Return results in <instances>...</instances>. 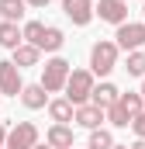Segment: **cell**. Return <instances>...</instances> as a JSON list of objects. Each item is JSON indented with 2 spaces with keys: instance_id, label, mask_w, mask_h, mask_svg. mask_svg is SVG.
I'll use <instances>...</instances> for the list:
<instances>
[{
  "instance_id": "obj_17",
  "label": "cell",
  "mask_w": 145,
  "mask_h": 149,
  "mask_svg": "<svg viewBox=\"0 0 145 149\" xmlns=\"http://www.w3.org/2000/svg\"><path fill=\"white\" fill-rule=\"evenodd\" d=\"M107 121L114 125V128H128L135 118L128 114V108H124V104H121V97H117V104H110V108H107Z\"/></svg>"
},
{
  "instance_id": "obj_25",
  "label": "cell",
  "mask_w": 145,
  "mask_h": 149,
  "mask_svg": "<svg viewBox=\"0 0 145 149\" xmlns=\"http://www.w3.org/2000/svg\"><path fill=\"white\" fill-rule=\"evenodd\" d=\"M28 7H38L41 10V7H48V0H28Z\"/></svg>"
},
{
  "instance_id": "obj_19",
  "label": "cell",
  "mask_w": 145,
  "mask_h": 149,
  "mask_svg": "<svg viewBox=\"0 0 145 149\" xmlns=\"http://www.w3.org/2000/svg\"><path fill=\"white\" fill-rule=\"evenodd\" d=\"M121 104L128 108V114H131V118H138V114L145 111V97H142V90H138V94H135V90L121 94Z\"/></svg>"
},
{
  "instance_id": "obj_14",
  "label": "cell",
  "mask_w": 145,
  "mask_h": 149,
  "mask_svg": "<svg viewBox=\"0 0 145 149\" xmlns=\"http://www.w3.org/2000/svg\"><path fill=\"white\" fill-rule=\"evenodd\" d=\"M117 97H121V90H117L114 83H100V87H93V97H90V101H93L97 108L107 111L110 104H117Z\"/></svg>"
},
{
  "instance_id": "obj_24",
  "label": "cell",
  "mask_w": 145,
  "mask_h": 149,
  "mask_svg": "<svg viewBox=\"0 0 145 149\" xmlns=\"http://www.w3.org/2000/svg\"><path fill=\"white\" fill-rule=\"evenodd\" d=\"M7 132H10V128H7V125L0 121V149H7Z\"/></svg>"
},
{
  "instance_id": "obj_30",
  "label": "cell",
  "mask_w": 145,
  "mask_h": 149,
  "mask_svg": "<svg viewBox=\"0 0 145 149\" xmlns=\"http://www.w3.org/2000/svg\"><path fill=\"white\" fill-rule=\"evenodd\" d=\"M142 14H145V7H142Z\"/></svg>"
},
{
  "instance_id": "obj_11",
  "label": "cell",
  "mask_w": 145,
  "mask_h": 149,
  "mask_svg": "<svg viewBox=\"0 0 145 149\" xmlns=\"http://www.w3.org/2000/svg\"><path fill=\"white\" fill-rule=\"evenodd\" d=\"M48 118H52L55 125H69L72 118H76V104H72V101H66V97L48 101Z\"/></svg>"
},
{
  "instance_id": "obj_9",
  "label": "cell",
  "mask_w": 145,
  "mask_h": 149,
  "mask_svg": "<svg viewBox=\"0 0 145 149\" xmlns=\"http://www.w3.org/2000/svg\"><path fill=\"white\" fill-rule=\"evenodd\" d=\"M72 121H76L79 128H90V132H93V128H100V121H107V111L90 101V104H79V108H76V118H72Z\"/></svg>"
},
{
  "instance_id": "obj_18",
  "label": "cell",
  "mask_w": 145,
  "mask_h": 149,
  "mask_svg": "<svg viewBox=\"0 0 145 149\" xmlns=\"http://www.w3.org/2000/svg\"><path fill=\"white\" fill-rule=\"evenodd\" d=\"M62 42H66V35H62L59 28H45V38L38 42V49H41V52H59Z\"/></svg>"
},
{
  "instance_id": "obj_4",
  "label": "cell",
  "mask_w": 145,
  "mask_h": 149,
  "mask_svg": "<svg viewBox=\"0 0 145 149\" xmlns=\"http://www.w3.org/2000/svg\"><path fill=\"white\" fill-rule=\"evenodd\" d=\"M117 49H124V52H138L145 45V24L142 21H124L121 28H117Z\"/></svg>"
},
{
  "instance_id": "obj_2",
  "label": "cell",
  "mask_w": 145,
  "mask_h": 149,
  "mask_svg": "<svg viewBox=\"0 0 145 149\" xmlns=\"http://www.w3.org/2000/svg\"><path fill=\"white\" fill-rule=\"evenodd\" d=\"M117 52H121L117 42H104V38H100V42L90 49V73L93 76H107L110 70L117 66Z\"/></svg>"
},
{
  "instance_id": "obj_1",
  "label": "cell",
  "mask_w": 145,
  "mask_h": 149,
  "mask_svg": "<svg viewBox=\"0 0 145 149\" xmlns=\"http://www.w3.org/2000/svg\"><path fill=\"white\" fill-rule=\"evenodd\" d=\"M69 63L62 59V56H52L45 66H41V87L48 90V94H59V90H66V83H69Z\"/></svg>"
},
{
  "instance_id": "obj_5",
  "label": "cell",
  "mask_w": 145,
  "mask_h": 149,
  "mask_svg": "<svg viewBox=\"0 0 145 149\" xmlns=\"http://www.w3.org/2000/svg\"><path fill=\"white\" fill-rule=\"evenodd\" d=\"M38 146V128L31 121H17L7 132V149H35Z\"/></svg>"
},
{
  "instance_id": "obj_22",
  "label": "cell",
  "mask_w": 145,
  "mask_h": 149,
  "mask_svg": "<svg viewBox=\"0 0 145 149\" xmlns=\"http://www.w3.org/2000/svg\"><path fill=\"white\" fill-rule=\"evenodd\" d=\"M41 38H45V24H41V21H28V24H24V42H28V45H38Z\"/></svg>"
},
{
  "instance_id": "obj_26",
  "label": "cell",
  "mask_w": 145,
  "mask_h": 149,
  "mask_svg": "<svg viewBox=\"0 0 145 149\" xmlns=\"http://www.w3.org/2000/svg\"><path fill=\"white\" fill-rule=\"evenodd\" d=\"M131 149H145V139H138V142H135V146H131Z\"/></svg>"
},
{
  "instance_id": "obj_15",
  "label": "cell",
  "mask_w": 145,
  "mask_h": 149,
  "mask_svg": "<svg viewBox=\"0 0 145 149\" xmlns=\"http://www.w3.org/2000/svg\"><path fill=\"white\" fill-rule=\"evenodd\" d=\"M38 56H41V49L24 42L21 49H14V59H10V63H14L17 70H24V66H38Z\"/></svg>"
},
{
  "instance_id": "obj_6",
  "label": "cell",
  "mask_w": 145,
  "mask_h": 149,
  "mask_svg": "<svg viewBox=\"0 0 145 149\" xmlns=\"http://www.w3.org/2000/svg\"><path fill=\"white\" fill-rule=\"evenodd\" d=\"M21 90H24V83H21V70L14 66V63H0V94H7V97H21Z\"/></svg>"
},
{
  "instance_id": "obj_20",
  "label": "cell",
  "mask_w": 145,
  "mask_h": 149,
  "mask_svg": "<svg viewBox=\"0 0 145 149\" xmlns=\"http://www.w3.org/2000/svg\"><path fill=\"white\" fill-rule=\"evenodd\" d=\"M117 142H114V135H110L107 128H93L90 132V149H114Z\"/></svg>"
},
{
  "instance_id": "obj_8",
  "label": "cell",
  "mask_w": 145,
  "mask_h": 149,
  "mask_svg": "<svg viewBox=\"0 0 145 149\" xmlns=\"http://www.w3.org/2000/svg\"><path fill=\"white\" fill-rule=\"evenodd\" d=\"M62 10H66V17H69L72 24H90L93 21V14H97V7L90 3V0H62Z\"/></svg>"
},
{
  "instance_id": "obj_7",
  "label": "cell",
  "mask_w": 145,
  "mask_h": 149,
  "mask_svg": "<svg viewBox=\"0 0 145 149\" xmlns=\"http://www.w3.org/2000/svg\"><path fill=\"white\" fill-rule=\"evenodd\" d=\"M97 17L121 28V24L128 21V0H100V3H97Z\"/></svg>"
},
{
  "instance_id": "obj_21",
  "label": "cell",
  "mask_w": 145,
  "mask_h": 149,
  "mask_svg": "<svg viewBox=\"0 0 145 149\" xmlns=\"http://www.w3.org/2000/svg\"><path fill=\"white\" fill-rule=\"evenodd\" d=\"M128 76H145V52L138 49V52H128Z\"/></svg>"
},
{
  "instance_id": "obj_29",
  "label": "cell",
  "mask_w": 145,
  "mask_h": 149,
  "mask_svg": "<svg viewBox=\"0 0 145 149\" xmlns=\"http://www.w3.org/2000/svg\"><path fill=\"white\" fill-rule=\"evenodd\" d=\"M142 97H145V83H142Z\"/></svg>"
},
{
  "instance_id": "obj_27",
  "label": "cell",
  "mask_w": 145,
  "mask_h": 149,
  "mask_svg": "<svg viewBox=\"0 0 145 149\" xmlns=\"http://www.w3.org/2000/svg\"><path fill=\"white\" fill-rule=\"evenodd\" d=\"M35 149H52V146H48V142H45V146H35Z\"/></svg>"
},
{
  "instance_id": "obj_13",
  "label": "cell",
  "mask_w": 145,
  "mask_h": 149,
  "mask_svg": "<svg viewBox=\"0 0 145 149\" xmlns=\"http://www.w3.org/2000/svg\"><path fill=\"white\" fill-rule=\"evenodd\" d=\"M45 142L52 149H72V128L69 125H52L45 132Z\"/></svg>"
},
{
  "instance_id": "obj_16",
  "label": "cell",
  "mask_w": 145,
  "mask_h": 149,
  "mask_svg": "<svg viewBox=\"0 0 145 149\" xmlns=\"http://www.w3.org/2000/svg\"><path fill=\"white\" fill-rule=\"evenodd\" d=\"M24 10H28V0H0V17L3 21H21L24 17Z\"/></svg>"
},
{
  "instance_id": "obj_10",
  "label": "cell",
  "mask_w": 145,
  "mask_h": 149,
  "mask_svg": "<svg viewBox=\"0 0 145 149\" xmlns=\"http://www.w3.org/2000/svg\"><path fill=\"white\" fill-rule=\"evenodd\" d=\"M21 104L31 108V111L48 108V90H45L41 83H24V90H21Z\"/></svg>"
},
{
  "instance_id": "obj_28",
  "label": "cell",
  "mask_w": 145,
  "mask_h": 149,
  "mask_svg": "<svg viewBox=\"0 0 145 149\" xmlns=\"http://www.w3.org/2000/svg\"><path fill=\"white\" fill-rule=\"evenodd\" d=\"M114 149H131V146H114Z\"/></svg>"
},
{
  "instance_id": "obj_12",
  "label": "cell",
  "mask_w": 145,
  "mask_h": 149,
  "mask_svg": "<svg viewBox=\"0 0 145 149\" xmlns=\"http://www.w3.org/2000/svg\"><path fill=\"white\" fill-rule=\"evenodd\" d=\"M0 45L3 49H21L24 45V28H17L14 21H0Z\"/></svg>"
},
{
  "instance_id": "obj_23",
  "label": "cell",
  "mask_w": 145,
  "mask_h": 149,
  "mask_svg": "<svg viewBox=\"0 0 145 149\" xmlns=\"http://www.w3.org/2000/svg\"><path fill=\"white\" fill-rule=\"evenodd\" d=\"M131 128H135V135H138V139H145V111L138 114L135 121H131Z\"/></svg>"
},
{
  "instance_id": "obj_3",
  "label": "cell",
  "mask_w": 145,
  "mask_h": 149,
  "mask_svg": "<svg viewBox=\"0 0 145 149\" xmlns=\"http://www.w3.org/2000/svg\"><path fill=\"white\" fill-rule=\"evenodd\" d=\"M93 73L90 70H72L69 73V83H66V101H72L76 108L79 104H90V97H93Z\"/></svg>"
}]
</instances>
